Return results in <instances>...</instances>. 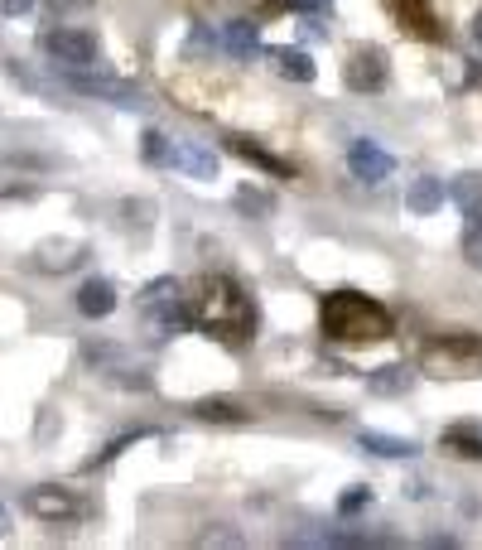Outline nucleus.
<instances>
[{
	"mask_svg": "<svg viewBox=\"0 0 482 550\" xmlns=\"http://www.w3.org/2000/svg\"><path fill=\"white\" fill-rule=\"evenodd\" d=\"M193 319L222 348H246L256 333V304L232 275H208L193 295Z\"/></svg>",
	"mask_w": 482,
	"mask_h": 550,
	"instance_id": "nucleus-1",
	"label": "nucleus"
},
{
	"mask_svg": "<svg viewBox=\"0 0 482 550\" xmlns=\"http://www.w3.org/2000/svg\"><path fill=\"white\" fill-rule=\"evenodd\" d=\"M319 329L328 343L338 348H367V343H386L391 338V309L376 304L362 290H333L319 304Z\"/></svg>",
	"mask_w": 482,
	"mask_h": 550,
	"instance_id": "nucleus-2",
	"label": "nucleus"
},
{
	"mask_svg": "<svg viewBox=\"0 0 482 550\" xmlns=\"http://www.w3.org/2000/svg\"><path fill=\"white\" fill-rule=\"evenodd\" d=\"M420 372L439 377V382H463V377H478L482 372V338L478 333H444L425 343L420 353Z\"/></svg>",
	"mask_w": 482,
	"mask_h": 550,
	"instance_id": "nucleus-3",
	"label": "nucleus"
},
{
	"mask_svg": "<svg viewBox=\"0 0 482 550\" xmlns=\"http://www.w3.org/2000/svg\"><path fill=\"white\" fill-rule=\"evenodd\" d=\"M39 49L49 54V63H54L58 73H87V68H97V54H102L97 34H92V29H78V25L49 29V34L39 39Z\"/></svg>",
	"mask_w": 482,
	"mask_h": 550,
	"instance_id": "nucleus-4",
	"label": "nucleus"
},
{
	"mask_svg": "<svg viewBox=\"0 0 482 550\" xmlns=\"http://www.w3.org/2000/svg\"><path fill=\"white\" fill-rule=\"evenodd\" d=\"M386 10L396 15V25L410 34V39H425V44H439L449 29L439 25L434 15V0H386Z\"/></svg>",
	"mask_w": 482,
	"mask_h": 550,
	"instance_id": "nucleus-5",
	"label": "nucleus"
},
{
	"mask_svg": "<svg viewBox=\"0 0 482 550\" xmlns=\"http://www.w3.org/2000/svg\"><path fill=\"white\" fill-rule=\"evenodd\" d=\"M343 78H348L352 92H381L386 78H391V68H386V49H376V44L352 49L348 63H343Z\"/></svg>",
	"mask_w": 482,
	"mask_h": 550,
	"instance_id": "nucleus-6",
	"label": "nucleus"
},
{
	"mask_svg": "<svg viewBox=\"0 0 482 550\" xmlns=\"http://www.w3.org/2000/svg\"><path fill=\"white\" fill-rule=\"evenodd\" d=\"M63 83L73 87V92H82V97H107V102H116V107H140V92H135L126 78H107V73H63Z\"/></svg>",
	"mask_w": 482,
	"mask_h": 550,
	"instance_id": "nucleus-7",
	"label": "nucleus"
},
{
	"mask_svg": "<svg viewBox=\"0 0 482 550\" xmlns=\"http://www.w3.org/2000/svg\"><path fill=\"white\" fill-rule=\"evenodd\" d=\"M348 169H352V179H362V184H381V179H391L396 160H391L376 140H352Z\"/></svg>",
	"mask_w": 482,
	"mask_h": 550,
	"instance_id": "nucleus-8",
	"label": "nucleus"
},
{
	"mask_svg": "<svg viewBox=\"0 0 482 550\" xmlns=\"http://www.w3.org/2000/svg\"><path fill=\"white\" fill-rule=\"evenodd\" d=\"M25 507L39 517V522H68L73 512H78V502L68 488H54V483H44V488H29L25 493Z\"/></svg>",
	"mask_w": 482,
	"mask_h": 550,
	"instance_id": "nucleus-9",
	"label": "nucleus"
},
{
	"mask_svg": "<svg viewBox=\"0 0 482 550\" xmlns=\"http://www.w3.org/2000/svg\"><path fill=\"white\" fill-rule=\"evenodd\" d=\"M169 165L184 169L188 179H217V155L198 140H169Z\"/></svg>",
	"mask_w": 482,
	"mask_h": 550,
	"instance_id": "nucleus-10",
	"label": "nucleus"
},
{
	"mask_svg": "<svg viewBox=\"0 0 482 550\" xmlns=\"http://www.w3.org/2000/svg\"><path fill=\"white\" fill-rule=\"evenodd\" d=\"M227 150H232L237 160H246V165H256V169H266V174H275V179H295V165H290V160H280V155H270V150H261L256 140L227 136Z\"/></svg>",
	"mask_w": 482,
	"mask_h": 550,
	"instance_id": "nucleus-11",
	"label": "nucleus"
},
{
	"mask_svg": "<svg viewBox=\"0 0 482 550\" xmlns=\"http://www.w3.org/2000/svg\"><path fill=\"white\" fill-rule=\"evenodd\" d=\"M87 261V247L82 242H44V247L34 251V266L39 271H73V266H82Z\"/></svg>",
	"mask_w": 482,
	"mask_h": 550,
	"instance_id": "nucleus-12",
	"label": "nucleus"
},
{
	"mask_svg": "<svg viewBox=\"0 0 482 550\" xmlns=\"http://www.w3.org/2000/svg\"><path fill=\"white\" fill-rule=\"evenodd\" d=\"M150 319V329H155V338H179V333H188L198 319H193V304L184 300H174V304H164V309H155V314H145Z\"/></svg>",
	"mask_w": 482,
	"mask_h": 550,
	"instance_id": "nucleus-13",
	"label": "nucleus"
},
{
	"mask_svg": "<svg viewBox=\"0 0 482 550\" xmlns=\"http://www.w3.org/2000/svg\"><path fill=\"white\" fill-rule=\"evenodd\" d=\"M270 68L285 83H314V58L304 54V49H270Z\"/></svg>",
	"mask_w": 482,
	"mask_h": 550,
	"instance_id": "nucleus-14",
	"label": "nucleus"
},
{
	"mask_svg": "<svg viewBox=\"0 0 482 550\" xmlns=\"http://www.w3.org/2000/svg\"><path fill=\"white\" fill-rule=\"evenodd\" d=\"M78 309L87 319H107L111 309H116V285L111 280H87L78 290Z\"/></svg>",
	"mask_w": 482,
	"mask_h": 550,
	"instance_id": "nucleus-15",
	"label": "nucleus"
},
{
	"mask_svg": "<svg viewBox=\"0 0 482 550\" xmlns=\"http://www.w3.org/2000/svg\"><path fill=\"white\" fill-rule=\"evenodd\" d=\"M198 420H208V425H246L251 411H241L237 401H227V396H203L198 406H193Z\"/></svg>",
	"mask_w": 482,
	"mask_h": 550,
	"instance_id": "nucleus-16",
	"label": "nucleus"
},
{
	"mask_svg": "<svg viewBox=\"0 0 482 550\" xmlns=\"http://www.w3.org/2000/svg\"><path fill=\"white\" fill-rule=\"evenodd\" d=\"M222 49L237 58H251L261 49V29L251 25V20H227V25H222Z\"/></svg>",
	"mask_w": 482,
	"mask_h": 550,
	"instance_id": "nucleus-17",
	"label": "nucleus"
},
{
	"mask_svg": "<svg viewBox=\"0 0 482 550\" xmlns=\"http://www.w3.org/2000/svg\"><path fill=\"white\" fill-rule=\"evenodd\" d=\"M410 382H415V372L405 362H391V367H376L372 377H367V391H376V396H405Z\"/></svg>",
	"mask_w": 482,
	"mask_h": 550,
	"instance_id": "nucleus-18",
	"label": "nucleus"
},
{
	"mask_svg": "<svg viewBox=\"0 0 482 550\" xmlns=\"http://www.w3.org/2000/svg\"><path fill=\"white\" fill-rule=\"evenodd\" d=\"M444 449L458 454V459H482V425L478 420H468V425H454V430H444Z\"/></svg>",
	"mask_w": 482,
	"mask_h": 550,
	"instance_id": "nucleus-19",
	"label": "nucleus"
},
{
	"mask_svg": "<svg viewBox=\"0 0 482 550\" xmlns=\"http://www.w3.org/2000/svg\"><path fill=\"white\" fill-rule=\"evenodd\" d=\"M405 203H410V213H434V208H444V179H434V174H425V179H415L410 184V193H405Z\"/></svg>",
	"mask_w": 482,
	"mask_h": 550,
	"instance_id": "nucleus-20",
	"label": "nucleus"
},
{
	"mask_svg": "<svg viewBox=\"0 0 482 550\" xmlns=\"http://www.w3.org/2000/svg\"><path fill=\"white\" fill-rule=\"evenodd\" d=\"M362 449H367V454H376V459H415V454H420L410 440L381 435V430H362Z\"/></svg>",
	"mask_w": 482,
	"mask_h": 550,
	"instance_id": "nucleus-21",
	"label": "nucleus"
},
{
	"mask_svg": "<svg viewBox=\"0 0 482 550\" xmlns=\"http://www.w3.org/2000/svg\"><path fill=\"white\" fill-rule=\"evenodd\" d=\"M179 300V285H174V275H160V280H150L145 290H140V314H155L164 304Z\"/></svg>",
	"mask_w": 482,
	"mask_h": 550,
	"instance_id": "nucleus-22",
	"label": "nucleus"
},
{
	"mask_svg": "<svg viewBox=\"0 0 482 550\" xmlns=\"http://www.w3.org/2000/svg\"><path fill=\"white\" fill-rule=\"evenodd\" d=\"M449 198H454L463 213H478V198H482V174H458L454 189H449Z\"/></svg>",
	"mask_w": 482,
	"mask_h": 550,
	"instance_id": "nucleus-23",
	"label": "nucleus"
},
{
	"mask_svg": "<svg viewBox=\"0 0 482 550\" xmlns=\"http://www.w3.org/2000/svg\"><path fill=\"white\" fill-rule=\"evenodd\" d=\"M463 256H468V266L482 271V208L478 213H468V232H463Z\"/></svg>",
	"mask_w": 482,
	"mask_h": 550,
	"instance_id": "nucleus-24",
	"label": "nucleus"
},
{
	"mask_svg": "<svg viewBox=\"0 0 482 550\" xmlns=\"http://www.w3.org/2000/svg\"><path fill=\"white\" fill-rule=\"evenodd\" d=\"M237 208H241V213H256V218H266L275 203H270V193H261V189H237Z\"/></svg>",
	"mask_w": 482,
	"mask_h": 550,
	"instance_id": "nucleus-25",
	"label": "nucleus"
},
{
	"mask_svg": "<svg viewBox=\"0 0 482 550\" xmlns=\"http://www.w3.org/2000/svg\"><path fill=\"white\" fill-rule=\"evenodd\" d=\"M140 150H145L150 165H169V140H164L160 131H145V136H140Z\"/></svg>",
	"mask_w": 482,
	"mask_h": 550,
	"instance_id": "nucleus-26",
	"label": "nucleus"
},
{
	"mask_svg": "<svg viewBox=\"0 0 482 550\" xmlns=\"http://www.w3.org/2000/svg\"><path fill=\"white\" fill-rule=\"evenodd\" d=\"M367 502H372V488H362V483H357V488H348V493L338 497V512H343V517H352V512H362Z\"/></svg>",
	"mask_w": 482,
	"mask_h": 550,
	"instance_id": "nucleus-27",
	"label": "nucleus"
},
{
	"mask_svg": "<svg viewBox=\"0 0 482 550\" xmlns=\"http://www.w3.org/2000/svg\"><path fill=\"white\" fill-rule=\"evenodd\" d=\"M198 546H241V536H232V531H203Z\"/></svg>",
	"mask_w": 482,
	"mask_h": 550,
	"instance_id": "nucleus-28",
	"label": "nucleus"
},
{
	"mask_svg": "<svg viewBox=\"0 0 482 550\" xmlns=\"http://www.w3.org/2000/svg\"><path fill=\"white\" fill-rule=\"evenodd\" d=\"M285 5H295V10H304V15H328V10H333L328 0H285Z\"/></svg>",
	"mask_w": 482,
	"mask_h": 550,
	"instance_id": "nucleus-29",
	"label": "nucleus"
},
{
	"mask_svg": "<svg viewBox=\"0 0 482 550\" xmlns=\"http://www.w3.org/2000/svg\"><path fill=\"white\" fill-rule=\"evenodd\" d=\"M34 10V0H0V15H25Z\"/></svg>",
	"mask_w": 482,
	"mask_h": 550,
	"instance_id": "nucleus-30",
	"label": "nucleus"
},
{
	"mask_svg": "<svg viewBox=\"0 0 482 550\" xmlns=\"http://www.w3.org/2000/svg\"><path fill=\"white\" fill-rule=\"evenodd\" d=\"M54 10H73V5H82V0H49Z\"/></svg>",
	"mask_w": 482,
	"mask_h": 550,
	"instance_id": "nucleus-31",
	"label": "nucleus"
},
{
	"mask_svg": "<svg viewBox=\"0 0 482 550\" xmlns=\"http://www.w3.org/2000/svg\"><path fill=\"white\" fill-rule=\"evenodd\" d=\"M473 39L482 44V10H478V20H473Z\"/></svg>",
	"mask_w": 482,
	"mask_h": 550,
	"instance_id": "nucleus-32",
	"label": "nucleus"
},
{
	"mask_svg": "<svg viewBox=\"0 0 482 550\" xmlns=\"http://www.w3.org/2000/svg\"><path fill=\"white\" fill-rule=\"evenodd\" d=\"M0 526H5V507H0Z\"/></svg>",
	"mask_w": 482,
	"mask_h": 550,
	"instance_id": "nucleus-33",
	"label": "nucleus"
}]
</instances>
